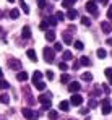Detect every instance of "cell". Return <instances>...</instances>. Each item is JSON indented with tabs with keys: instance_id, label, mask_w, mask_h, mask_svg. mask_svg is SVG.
<instances>
[{
	"instance_id": "obj_1",
	"label": "cell",
	"mask_w": 112,
	"mask_h": 120,
	"mask_svg": "<svg viewBox=\"0 0 112 120\" xmlns=\"http://www.w3.org/2000/svg\"><path fill=\"white\" fill-rule=\"evenodd\" d=\"M50 98H52V94H50V93H44V94H41V96L37 98V101L42 104V109H44V110L50 109V104H52Z\"/></svg>"
},
{
	"instance_id": "obj_2",
	"label": "cell",
	"mask_w": 112,
	"mask_h": 120,
	"mask_svg": "<svg viewBox=\"0 0 112 120\" xmlns=\"http://www.w3.org/2000/svg\"><path fill=\"white\" fill-rule=\"evenodd\" d=\"M44 60H46L47 63H52V62L55 60V50L50 49V47H46V49H44Z\"/></svg>"
},
{
	"instance_id": "obj_3",
	"label": "cell",
	"mask_w": 112,
	"mask_h": 120,
	"mask_svg": "<svg viewBox=\"0 0 112 120\" xmlns=\"http://www.w3.org/2000/svg\"><path fill=\"white\" fill-rule=\"evenodd\" d=\"M85 8H86V11H89L93 16H97V5H96V2H93V0L86 2Z\"/></svg>"
},
{
	"instance_id": "obj_4",
	"label": "cell",
	"mask_w": 112,
	"mask_h": 120,
	"mask_svg": "<svg viewBox=\"0 0 112 120\" xmlns=\"http://www.w3.org/2000/svg\"><path fill=\"white\" fill-rule=\"evenodd\" d=\"M101 105H102V114H104V115H109V114L112 112L111 99H107V98H106V99H102V101H101Z\"/></svg>"
},
{
	"instance_id": "obj_5",
	"label": "cell",
	"mask_w": 112,
	"mask_h": 120,
	"mask_svg": "<svg viewBox=\"0 0 112 120\" xmlns=\"http://www.w3.org/2000/svg\"><path fill=\"white\" fill-rule=\"evenodd\" d=\"M21 112H23V117H26L28 120H34V119H37V112H36V110H33V109H28V107H24Z\"/></svg>"
},
{
	"instance_id": "obj_6",
	"label": "cell",
	"mask_w": 112,
	"mask_h": 120,
	"mask_svg": "<svg viewBox=\"0 0 112 120\" xmlns=\"http://www.w3.org/2000/svg\"><path fill=\"white\" fill-rule=\"evenodd\" d=\"M70 104H72V105H75V107L81 105V104H83V96H80V94H76V93H75L73 96L70 98Z\"/></svg>"
},
{
	"instance_id": "obj_7",
	"label": "cell",
	"mask_w": 112,
	"mask_h": 120,
	"mask_svg": "<svg viewBox=\"0 0 112 120\" xmlns=\"http://www.w3.org/2000/svg\"><path fill=\"white\" fill-rule=\"evenodd\" d=\"M8 67H10L12 70L19 71V70H21V62H19L18 59H10V60H8Z\"/></svg>"
},
{
	"instance_id": "obj_8",
	"label": "cell",
	"mask_w": 112,
	"mask_h": 120,
	"mask_svg": "<svg viewBox=\"0 0 112 120\" xmlns=\"http://www.w3.org/2000/svg\"><path fill=\"white\" fill-rule=\"evenodd\" d=\"M80 88H81V86H80V83H78V81H70V84H68V91H70V93H78V91H80Z\"/></svg>"
},
{
	"instance_id": "obj_9",
	"label": "cell",
	"mask_w": 112,
	"mask_h": 120,
	"mask_svg": "<svg viewBox=\"0 0 112 120\" xmlns=\"http://www.w3.org/2000/svg\"><path fill=\"white\" fill-rule=\"evenodd\" d=\"M101 28H102V31H104L106 34H109V33L112 31V26H111L109 21H101Z\"/></svg>"
},
{
	"instance_id": "obj_10",
	"label": "cell",
	"mask_w": 112,
	"mask_h": 120,
	"mask_svg": "<svg viewBox=\"0 0 112 120\" xmlns=\"http://www.w3.org/2000/svg\"><path fill=\"white\" fill-rule=\"evenodd\" d=\"M62 39H63V42H65V44H72V42H73V38H72V34H70L68 31L62 34Z\"/></svg>"
},
{
	"instance_id": "obj_11",
	"label": "cell",
	"mask_w": 112,
	"mask_h": 120,
	"mask_svg": "<svg viewBox=\"0 0 112 120\" xmlns=\"http://www.w3.org/2000/svg\"><path fill=\"white\" fill-rule=\"evenodd\" d=\"M21 36H23L24 39H29V38H31V28H29V26H24L23 31H21Z\"/></svg>"
},
{
	"instance_id": "obj_12",
	"label": "cell",
	"mask_w": 112,
	"mask_h": 120,
	"mask_svg": "<svg viewBox=\"0 0 112 120\" xmlns=\"http://www.w3.org/2000/svg\"><path fill=\"white\" fill-rule=\"evenodd\" d=\"M26 55L33 60V62H36V60H37V54H36V50H34V49H28V50H26Z\"/></svg>"
},
{
	"instance_id": "obj_13",
	"label": "cell",
	"mask_w": 112,
	"mask_h": 120,
	"mask_svg": "<svg viewBox=\"0 0 112 120\" xmlns=\"http://www.w3.org/2000/svg\"><path fill=\"white\" fill-rule=\"evenodd\" d=\"M67 18H68V20H75V18H78V11L73 10V8H70L68 13H67Z\"/></svg>"
},
{
	"instance_id": "obj_14",
	"label": "cell",
	"mask_w": 112,
	"mask_h": 120,
	"mask_svg": "<svg viewBox=\"0 0 112 120\" xmlns=\"http://www.w3.org/2000/svg\"><path fill=\"white\" fill-rule=\"evenodd\" d=\"M46 41H47V42H54V41H55V33H54V31H47V33H46Z\"/></svg>"
},
{
	"instance_id": "obj_15",
	"label": "cell",
	"mask_w": 112,
	"mask_h": 120,
	"mask_svg": "<svg viewBox=\"0 0 112 120\" xmlns=\"http://www.w3.org/2000/svg\"><path fill=\"white\" fill-rule=\"evenodd\" d=\"M58 107H60V110H63V112H67V110L70 109V102H68V101H62V102L58 104Z\"/></svg>"
},
{
	"instance_id": "obj_16",
	"label": "cell",
	"mask_w": 112,
	"mask_h": 120,
	"mask_svg": "<svg viewBox=\"0 0 112 120\" xmlns=\"http://www.w3.org/2000/svg\"><path fill=\"white\" fill-rule=\"evenodd\" d=\"M28 78H29V75H28L26 71H19L18 75H16V80L18 81H26Z\"/></svg>"
},
{
	"instance_id": "obj_17",
	"label": "cell",
	"mask_w": 112,
	"mask_h": 120,
	"mask_svg": "<svg viewBox=\"0 0 112 120\" xmlns=\"http://www.w3.org/2000/svg\"><path fill=\"white\" fill-rule=\"evenodd\" d=\"M47 114H49V119H50V120L58 119V112H57V110H54V109H49V112H47Z\"/></svg>"
},
{
	"instance_id": "obj_18",
	"label": "cell",
	"mask_w": 112,
	"mask_h": 120,
	"mask_svg": "<svg viewBox=\"0 0 112 120\" xmlns=\"http://www.w3.org/2000/svg\"><path fill=\"white\" fill-rule=\"evenodd\" d=\"M42 80V71H34L33 75V83H37V81Z\"/></svg>"
},
{
	"instance_id": "obj_19",
	"label": "cell",
	"mask_w": 112,
	"mask_h": 120,
	"mask_svg": "<svg viewBox=\"0 0 112 120\" xmlns=\"http://www.w3.org/2000/svg\"><path fill=\"white\" fill-rule=\"evenodd\" d=\"M80 65H85V67L88 65V67H89V65H91V62H89V59H88L86 55H83V57L80 59Z\"/></svg>"
},
{
	"instance_id": "obj_20",
	"label": "cell",
	"mask_w": 112,
	"mask_h": 120,
	"mask_svg": "<svg viewBox=\"0 0 112 120\" xmlns=\"http://www.w3.org/2000/svg\"><path fill=\"white\" fill-rule=\"evenodd\" d=\"M96 55H97L99 59H106V55H107V52H106L104 49H97V50H96Z\"/></svg>"
},
{
	"instance_id": "obj_21",
	"label": "cell",
	"mask_w": 112,
	"mask_h": 120,
	"mask_svg": "<svg viewBox=\"0 0 112 120\" xmlns=\"http://www.w3.org/2000/svg\"><path fill=\"white\" fill-rule=\"evenodd\" d=\"M34 86H36V89H39V91H44L46 89V83L44 81H37V83H34Z\"/></svg>"
},
{
	"instance_id": "obj_22",
	"label": "cell",
	"mask_w": 112,
	"mask_h": 120,
	"mask_svg": "<svg viewBox=\"0 0 112 120\" xmlns=\"http://www.w3.org/2000/svg\"><path fill=\"white\" fill-rule=\"evenodd\" d=\"M46 20H47V23H49V26H55L57 23H58L55 16H49V18H46Z\"/></svg>"
},
{
	"instance_id": "obj_23",
	"label": "cell",
	"mask_w": 112,
	"mask_h": 120,
	"mask_svg": "<svg viewBox=\"0 0 112 120\" xmlns=\"http://www.w3.org/2000/svg\"><path fill=\"white\" fill-rule=\"evenodd\" d=\"M8 88H10V83L2 78V80H0V89H8Z\"/></svg>"
},
{
	"instance_id": "obj_24",
	"label": "cell",
	"mask_w": 112,
	"mask_h": 120,
	"mask_svg": "<svg viewBox=\"0 0 112 120\" xmlns=\"http://www.w3.org/2000/svg\"><path fill=\"white\" fill-rule=\"evenodd\" d=\"M72 57H73V55H72L70 50H65V52L62 54V59H63V60H72Z\"/></svg>"
},
{
	"instance_id": "obj_25",
	"label": "cell",
	"mask_w": 112,
	"mask_h": 120,
	"mask_svg": "<svg viewBox=\"0 0 112 120\" xmlns=\"http://www.w3.org/2000/svg\"><path fill=\"white\" fill-rule=\"evenodd\" d=\"M81 78L89 83V81H93V75H91V73H81Z\"/></svg>"
},
{
	"instance_id": "obj_26",
	"label": "cell",
	"mask_w": 112,
	"mask_h": 120,
	"mask_svg": "<svg viewBox=\"0 0 112 120\" xmlns=\"http://www.w3.org/2000/svg\"><path fill=\"white\" fill-rule=\"evenodd\" d=\"M18 16H19V11L16 10V8H13V10L10 11V18H13V20H16Z\"/></svg>"
},
{
	"instance_id": "obj_27",
	"label": "cell",
	"mask_w": 112,
	"mask_h": 120,
	"mask_svg": "<svg viewBox=\"0 0 112 120\" xmlns=\"http://www.w3.org/2000/svg\"><path fill=\"white\" fill-rule=\"evenodd\" d=\"M60 81H62V83H70V75H68V73H63V75L60 76Z\"/></svg>"
},
{
	"instance_id": "obj_28",
	"label": "cell",
	"mask_w": 112,
	"mask_h": 120,
	"mask_svg": "<svg viewBox=\"0 0 112 120\" xmlns=\"http://www.w3.org/2000/svg\"><path fill=\"white\" fill-rule=\"evenodd\" d=\"M0 102H2V104H8V102H10V96L2 94V96H0Z\"/></svg>"
},
{
	"instance_id": "obj_29",
	"label": "cell",
	"mask_w": 112,
	"mask_h": 120,
	"mask_svg": "<svg viewBox=\"0 0 112 120\" xmlns=\"http://www.w3.org/2000/svg\"><path fill=\"white\" fill-rule=\"evenodd\" d=\"M72 5H73V3H72L70 0H62V7H63V8H68V10H70Z\"/></svg>"
},
{
	"instance_id": "obj_30",
	"label": "cell",
	"mask_w": 112,
	"mask_h": 120,
	"mask_svg": "<svg viewBox=\"0 0 112 120\" xmlns=\"http://www.w3.org/2000/svg\"><path fill=\"white\" fill-rule=\"evenodd\" d=\"M81 23H83L85 26H88V28L91 26V20H89L88 16H83V18H81Z\"/></svg>"
},
{
	"instance_id": "obj_31",
	"label": "cell",
	"mask_w": 112,
	"mask_h": 120,
	"mask_svg": "<svg viewBox=\"0 0 112 120\" xmlns=\"http://www.w3.org/2000/svg\"><path fill=\"white\" fill-rule=\"evenodd\" d=\"M58 68H60L62 71H67V70H68V65H67L65 62H60V63H58Z\"/></svg>"
},
{
	"instance_id": "obj_32",
	"label": "cell",
	"mask_w": 112,
	"mask_h": 120,
	"mask_svg": "<svg viewBox=\"0 0 112 120\" xmlns=\"http://www.w3.org/2000/svg\"><path fill=\"white\" fill-rule=\"evenodd\" d=\"M55 18H57V21H63V20H65V15H63L62 11H57V13H55Z\"/></svg>"
},
{
	"instance_id": "obj_33",
	"label": "cell",
	"mask_w": 112,
	"mask_h": 120,
	"mask_svg": "<svg viewBox=\"0 0 112 120\" xmlns=\"http://www.w3.org/2000/svg\"><path fill=\"white\" fill-rule=\"evenodd\" d=\"M75 49H76V50H83V42H81V41H76V42H75Z\"/></svg>"
},
{
	"instance_id": "obj_34",
	"label": "cell",
	"mask_w": 112,
	"mask_h": 120,
	"mask_svg": "<svg viewBox=\"0 0 112 120\" xmlns=\"http://www.w3.org/2000/svg\"><path fill=\"white\" fill-rule=\"evenodd\" d=\"M101 86H102V91H104L106 94H109V93H111V88H109V84H106V83H104V84H101Z\"/></svg>"
},
{
	"instance_id": "obj_35",
	"label": "cell",
	"mask_w": 112,
	"mask_h": 120,
	"mask_svg": "<svg viewBox=\"0 0 112 120\" xmlns=\"http://www.w3.org/2000/svg\"><path fill=\"white\" fill-rule=\"evenodd\" d=\"M37 7H39V8H46V7H47L46 0H37Z\"/></svg>"
},
{
	"instance_id": "obj_36",
	"label": "cell",
	"mask_w": 112,
	"mask_h": 120,
	"mask_svg": "<svg viewBox=\"0 0 112 120\" xmlns=\"http://www.w3.org/2000/svg\"><path fill=\"white\" fill-rule=\"evenodd\" d=\"M21 8H23V11H24V13H29V7H28L24 2H21Z\"/></svg>"
},
{
	"instance_id": "obj_37",
	"label": "cell",
	"mask_w": 112,
	"mask_h": 120,
	"mask_svg": "<svg viewBox=\"0 0 112 120\" xmlns=\"http://www.w3.org/2000/svg\"><path fill=\"white\" fill-rule=\"evenodd\" d=\"M104 75H106L107 78H111L112 76V68H106V70H104Z\"/></svg>"
},
{
	"instance_id": "obj_38",
	"label": "cell",
	"mask_w": 112,
	"mask_h": 120,
	"mask_svg": "<svg viewBox=\"0 0 112 120\" xmlns=\"http://www.w3.org/2000/svg\"><path fill=\"white\" fill-rule=\"evenodd\" d=\"M54 50H55V52H60V50H62V44H60V42H57L55 45H54Z\"/></svg>"
},
{
	"instance_id": "obj_39",
	"label": "cell",
	"mask_w": 112,
	"mask_h": 120,
	"mask_svg": "<svg viewBox=\"0 0 112 120\" xmlns=\"http://www.w3.org/2000/svg\"><path fill=\"white\" fill-rule=\"evenodd\" d=\"M46 76H47L49 80H54V71H50V70H49V71H46Z\"/></svg>"
},
{
	"instance_id": "obj_40",
	"label": "cell",
	"mask_w": 112,
	"mask_h": 120,
	"mask_svg": "<svg viewBox=\"0 0 112 120\" xmlns=\"http://www.w3.org/2000/svg\"><path fill=\"white\" fill-rule=\"evenodd\" d=\"M96 105H97V101H96V99H91V101H89V107H91V109H94Z\"/></svg>"
},
{
	"instance_id": "obj_41",
	"label": "cell",
	"mask_w": 112,
	"mask_h": 120,
	"mask_svg": "<svg viewBox=\"0 0 112 120\" xmlns=\"http://www.w3.org/2000/svg\"><path fill=\"white\" fill-rule=\"evenodd\" d=\"M47 26H49V23H47V20H44L42 23H41V29H47Z\"/></svg>"
},
{
	"instance_id": "obj_42",
	"label": "cell",
	"mask_w": 112,
	"mask_h": 120,
	"mask_svg": "<svg viewBox=\"0 0 112 120\" xmlns=\"http://www.w3.org/2000/svg\"><path fill=\"white\" fill-rule=\"evenodd\" d=\"M107 18H109V20H112V5L109 7V10H107Z\"/></svg>"
},
{
	"instance_id": "obj_43",
	"label": "cell",
	"mask_w": 112,
	"mask_h": 120,
	"mask_svg": "<svg viewBox=\"0 0 112 120\" xmlns=\"http://www.w3.org/2000/svg\"><path fill=\"white\" fill-rule=\"evenodd\" d=\"M72 68H73V70H78V68H80V62H75V63H73V67H72Z\"/></svg>"
},
{
	"instance_id": "obj_44",
	"label": "cell",
	"mask_w": 112,
	"mask_h": 120,
	"mask_svg": "<svg viewBox=\"0 0 112 120\" xmlns=\"http://www.w3.org/2000/svg\"><path fill=\"white\" fill-rule=\"evenodd\" d=\"M106 42H107V45H112V38H109V39L106 41Z\"/></svg>"
},
{
	"instance_id": "obj_45",
	"label": "cell",
	"mask_w": 112,
	"mask_h": 120,
	"mask_svg": "<svg viewBox=\"0 0 112 120\" xmlns=\"http://www.w3.org/2000/svg\"><path fill=\"white\" fill-rule=\"evenodd\" d=\"M99 2H101V3H102V5H106V3H107V2H109V0H99Z\"/></svg>"
},
{
	"instance_id": "obj_46",
	"label": "cell",
	"mask_w": 112,
	"mask_h": 120,
	"mask_svg": "<svg viewBox=\"0 0 112 120\" xmlns=\"http://www.w3.org/2000/svg\"><path fill=\"white\" fill-rule=\"evenodd\" d=\"M2 76H3V73H2V68H0V80H2Z\"/></svg>"
},
{
	"instance_id": "obj_47",
	"label": "cell",
	"mask_w": 112,
	"mask_h": 120,
	"mask_svg": "<svg viewBox=\"0 0 112 120\" xmlns=\"http://www.w3.org/2000/svg\"><path fill=\"white\" fill-rule=\"evenodd\" d=\"M7 2H10V3H13V2H15V0H7Z\"/></svg>"
},
{
	"instance_id": "obj_48",
	"label": "cell",
	"mask_w": 112,
	"mask_h": 120,
	"mask_svg": "<svg viewBox=\"0 0 112 120\" xmlns=\"http://www.w3.org/2000/svg\"><path fill=\"white\" fill-rule=\"evenodd\" d=\"M109 81H111V84H112V76H111V78H109Z\"/></svg>"
},
{
	"instance_id": "obj_49",
	"label": "cell",
	"mask_w": 112,
	"mask_h": 120,
	"mask_svg": "<svg viewBox=\"0 0 112 120\" xmlns=\"http://www.w3.org/2000/svg\"><path fill=\"white\" fill-rule=\"evenodd\" d=\"M70 2H72V3H75V2H76V0H70Z\"/></svg>"
},
{
	"instance_id": "obj_50",
	"label": "cell",
	"mask_w": 112,
	"mask_h": 120,
	"mask_svg": "<svg viewBox=\"0 0 112 120\" xmlns=\"http://www.w3.org/2000/svg\"><path fill=\"white\" fill-rule=\"evenodd\" d=\"M0 120H5V119H3V117H0Z\"/></svg>"
},
{
	"instance_id": "obj_51",
	"label": "cell",
	"mask_w": 112,
	"mask_h": 120,
	"mask_svg": "<svg viewBox=\"0 0 112 120\" xmlns=\"http://www.w3.org/2000/svg\"><path fill=\"white\" fill-rule=\"evenodd\" d=\"M21 2H23V0H21Z\"/></svg>"
}]
</instances>
